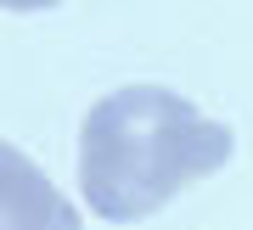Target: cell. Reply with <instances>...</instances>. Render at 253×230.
I'll use <instances>...</instances> for the list:
<instances>
[{
	"instance_id": "cell-1",
	"label": "cell",
	"mask_w": 253,
	"mask_h": 230,
	"mask_svg": "<svg viewBox=\"0 0 253 230\" xmlns=\"http://www.w3.org/2000/svg\"><path fill=\"white\" fill-rule=\"evenodd\" d=\"M236 135L163 84H124L90 107L79 129V191L107 225H135L169 208L197 180L219 174Z\"/></svg>"
},
{
	"instance_id": "cell-2",
	"label": "cell",
	"mask_w": 253,
	"mask_h": 230,
	"mask_svg": "<svg viewBox=\"0 0 253 230\" xmlns=\"http://www.w3.org/2000/svg\"><path fill=\"white\" fill-rule=\"evenodd\" d=\"M0 230H84L79 213L17 146L0 152Z\"/></svg>"
},
{
	"instance_id": "cell-3",
	"label": "cell",
	"mask_w": 253,
	"mask_h": 230,
	"mask_svg": "<svg viewBox=\"0 0 253 230\" xmlns=\"http://www.w3.org/2000/svg\"><path fill=\"white\" fill-rule=\"evenodd\" d=\"M6 11H45V6H56V0H0Z\"/></svg>"
}]
</instances>
